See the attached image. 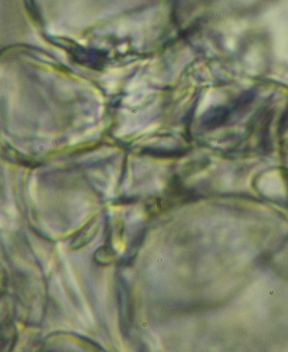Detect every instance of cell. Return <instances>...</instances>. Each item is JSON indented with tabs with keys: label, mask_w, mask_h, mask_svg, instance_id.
Here are the masks:
<instances>
[{
	"label": "cell",
	"mask_w": 288,
	"mask_h": 352,
	"mask_svg": "<svg viewBox=\"0 0 288 352\" xmlns=\"http://www.w3.org/2000/svg\"><path fill=\"white\" fill-rule=\"evenodd\" d=\"M114 256H115V254L111 248L103 247L98 251L95 258L100 264L108 265L113 261Z\"/></svg>",
	"instance_id": "6da1fadb"
}]
</instances>
